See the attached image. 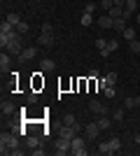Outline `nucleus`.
<instances>
[{
	"label": "nucleus",
	"instance_id": "f257e3e1",
	"mask_svg": "<svg viewBox=\"0 0 140 156\" xmlns=\"http://www.w3.org/2000/svg\"><path fill=\"white\" fill-rule=\"evenodd\" d=\"M16 147H21V135H16L14 130H2V135H0V154L7 156Z\"/></svg>",
	"mask_w": 140,
	"mask_h": 156
},
{
	"label": "nucleus",
	"instance_id": "f03ea898",
	"mask_svg": "<svg viewBox=\"0 0 140 156\" xmlns=\"http://www.w3.org/2000/svg\"><path fill=\"white\" fill-rule=\"evenodd\" d=\"M70 154H75V156H87V137L75 135L73 140H70Z\"/></svg>",
	"mask_w": 140,
	"mask_h": 156
},
{
	"label": "nucleus",
	"instance_id": "7ed1b4c3",
	"mask_svg": "<svg viewBox=\"0 0 140 156\" xmlns=\"http://www.w3.org/2000/svg\"><path fill=\"white\" fill-rule=\"evenodd\" d=\"M2 51H7V54H21L23 51V49H21V35H16L14 40H9V44H7Z\"/></svg>",
	"mask_w": 140,
	"mask_h": 156
},
{
	"label": "nucleus",
	"instance_id": "20e7f679",
	"mask_svg": "<svg viewBox=\"0 0 140 156\" xmlns=\"http://www.w3.org/2000/svg\"><path fill=\"white\" fill-rule=\"evenodd\" d=\"M89 110L96 112L98 117H100V114H107V112H110V110H107V105H105V103H100V100H89Z\"/></svg>",
	"mask_w": 140,
	"mask_h": 156
},
{
	"label": "nucleus",
	"instance_id": "39448f33",
	"mask_svg": "<svg viewBox=\"0 0 140 156\" xmlns=\"http://www.w3.org/2000/svg\"><path fill=\"white\" fill-rule=\"evenodd\" d=\"M98 133H100V128H98V124H96V121L84 126V137H87V140H96V137H98Z\"/></svg>",
	"mask_w": 140,
	"mask_h": 156
},
{
	"label": "nucleus",
	"instance_id": "423d86ee",
	"mask_svg": "<svg viewBox=\"0 0 140 156\" xmlns=\"http://www.w3.org/2000/svg\"><path fill=\"white\" fill-rule=\"evenodd\" d=\"M66 154H70V140L61 137L56 142V156H66Z\"/></svg>",
	"mask_w": 140,
	"mask_h": 156
},
{
	"label": "nucleus",
	"instance_id": "0eeeda50",
	"mask_svg": "<svg viewBox=\"0 0 140 156\" xmlns=\"http://www.w3.org/2000/svg\"><path fill=\"white\" fill-rule=\"evenodd\" d=\"M140 105V96H128L124 98V110H133V107H138Z\"/></svg>",
	"mask_w": 140,
	"mask_h": 156
},
{
	"label": "nucleus",
	"instance_id": "6e6552de",
	"mask_svg": "<svg viewBox=\"0 0 140 156\" xmlns=\"http://www.w3.org/2000/svg\"><path fill=\"white\" fill-rule=\"evenodd\" d=\"M98 26H100V28H112V26H114V19L105 12L103 16H98Z\"/></svg>",
	"mask_w": 140,
	"mask_h": 156
},
{
	"label": "nucleus",
	"instance_id": "1a4fd4ad",
	"mask_svg": "<svg viewBox=\"0 0 140 156\" xmlns=\"http://www.w3.org/2000/svg\"><path fill=\"white\" fill-rule=\"evenodd\" d=\"M35 56H38V47H26V49L21 51V58L23 61H33Z\"/></svg>",
	"mask_w": 140,
	"mask_h": 156
},
{
	"label": "nucleus",
	"instance_id": "9d476101",
	"mask_svg": "<svg viewBox=\"0 0 140 156\" xmlns=\"http://www.w3.org/2000/svg\"><path fill=\"white\" fill-rule=\"evenodd\" d=\"M56 70V63H54L52 58H42V63H40V72H54Z\"/></svg>",
	"mask_w": 140,
	"mask_h": 156
},
{
	"label": "nucleus",
	"instance_id": "9b49d317",
	"mask_svg": "<svg viewBox=\"0 0 140 156\" xmlns=\"http://www.w3.org/2000/svg\"><path fill=\"white\" fill-rule=\"evenodd\" d=\"M38 44H42V47H52V44H54L52 33H40V37H38Z\"/></svg>",
	"mask_w": 140,
	"mask_h": 156
},
{
	"label": "nucleus",
	"instance_id": "f8f14e48",
	"mask_svg": "<svg viewBox=\"0 0 140 156\" xmlns=\"http://www.w3.org/2000/svg\"><path fill=\"white\" fill-rule=\"evenodd\" d=\"M9 63H12V61H9V54L2 51V54H0V70L7 72V70H9Z\"/></svg>",
	"mask_w": 140,
	"mask_h": 156
},
{
	"label": "nucleus",
	"instance_id": "ddd939ff",
	"mask_svg": "<svg viewBox=\"0 0 140 156\" xmlns=\"http://www.w3.org/2000/svg\"><path fill=\"white\" fill-rule=\"evenodd\" d=\"M14 110H16V107H14V105L9 103V100H2V105H0V112H2L5 117H9V114H14Z\"/></svg>",
	"mask_w": 140,
	"mask_h": 156
},
{
	"label": "nucleus",
	"instance_id": "4468645a",
	"mask_svg": "<svg viewBox=\"0 0 140 156\" xmlns=\"http://www.w3.org/2000/svg\"><path fill=\"white\" fill-rule=\"evenodd\" d=\"M75 135H77V133L73 130V126H66V124L61 126V137H66V140H73Z\"/></svg>",
	"mask_w": 140,
	"mask_h": 156
},
{
	"label": "nucleus",
	"instance_id": "2eb2a0df",
	"mask_svg": "<svg viewBox=\"0 0 140 156\" xmlns=\"http://www.w3.org/2000/svg\"><path fill=\"white\" fill-rule=\"evenodd\" d=\"M100 84H103V86H114V84H117V72H107V77L103 79Z\"/></svg>",
	"mask_w": 140,
	"mask_h": 156
},
{
	"label": "nucleus",
	"instance_id": "dca6fc26",
	"mask_svg": "<svg viewBox=\"0 0 140 156\" xmlns=\"http://www.w3.org/2000/svg\"><path fill=\"white\" fill-rule=\"evenodd\" d=\"M96 124H98V128H100V130H107V128H110V124H112V121H110V119H107L105 114H100Z\"/></svg>",
	"mask_w": 140,
	"mask_h": 156
},
{
	"label": "nucleus",
	"instance_id": "f3484780",
	"mask_svg": "<svg viewBox=\"0 0 140 156\" xmlns=\"http://www.w3.org/2000/svg\"><path fill=\"white\" fill-rule=\"evenodd\" d=\"M16 30V26H12V23H9V21H2V23H0V33H2V35H7V33H14Z\"/></svg>",
	"mask_w": 140,
	"mask_h": 156
},
{
	"label": "nucleus",
	"instance_id": "a211bd4d",
	"mask_svg": "<svg viewBox=\"0 0 140 156\" xmlns=\"http://www.w3.org/2000/svg\"><path fill=\"white\" fill-rule=\"evenodd\" d=\"M121 35H124V40H126V42H131V40L138 37V35H135V28H131V26L124 28V33H121Z\"/></svg>",
	"mask_w": 140,
	"mask_h": 156
},
{
	"label": "nucleus",
	"instance_id": "6ab92c4d",
	"mask_svg": "<svg viewBox=\"0 0 140 156\" xmlns=\"http://www.w3.org/2000/svg\"><path fill=\"white\" fill-rule=\"evenodd\" d=\"M26 147H28V149L40 147V140H38V135H28V137H26Z\"/></svg>",
	"mask_w": 140,
	"mask_h": 156
},
{
	"label": "nucleus",
	"instance_id": "aec40b11",
	"mask_svg": "<svg viewBox=\"0 0 140 156\" xmlns=\"http://www.w3.org/2000/svg\"><path fill=\"white\" fill-rule=\"evenodd\" d=\"M98 154H103V156L114 154V151H112V147H110V142H100V144H98Z\"/></svg>",
	"mask_w": 140,
	"mask_h": 156
},
{
	"label": "nucleus",
	"instance_id": "412c9836",
	"mask_svg": "<svg viewBox=\"0 0 140 156\" xmlns=\"http://www.w3.org/2000/svg\"><path fill=\"white\" fill-rule=\"evenodd\" d=\"M5 19L9 21L12 26H19V23H21V16H19V14H16V12H9V14H7V16H5Z\"/></svg>",
	"mask_w": 140,
	"mask_h": 156
},
{
	"label": "nucleus",
	"instance_id": "4be33fe9",
	"mask_svg": "<svg viewBox=\"0 0 140 156\" xmlns=\"http://www.w3.org/2000/svg\"><path fill=\"white\" fill-rule=\"evenodd\" d=\"M80 23H82L84 28H87V26H91V23H93V14L84 12V14H82V19H80Z\"/></svg>",
	"mask_w": 140,
	"mask_h": 156
},
{
	"label": "nucleus",
	"instance_id": "5701e85b",
	"mask_svg": "<svg viewBox=\"0 0 140 156\" xmlns=\"http://www.w3.org/2000/svg\"><path fill=\"white\" fill-rule=\"evenodd\" d=\"M114 30L117 33H124V28H126V19H124V16H121V19H114Z\"/></svg>",
	"mask_w": 140,
	"mask_h": 156
},
{
	"label": "nucleus",
	"instance_id": "b1692460",
	"mask_svg": "<svg viewBox=\"0 0 140 156\" xmlns=\"http://www.w3.org/2000/svg\"><path fill=\"white\" fill-rule=\"evenodd\" d=\"M107 14H110L112 19H121V14H124V7H117V5H114V7H112V9H110Z\"/></svg>",
	"mask_w": 140,
	"mask_h": 156
},
{
	"label": "nucleus",
	"instance_id": "393cba45",
	"mask_svg": "<svg viewBox=\"0 0 140 156\" xmlns=\"http://www.w3.org/2000/svg\"><path fill=\"white\" fill-rule=\"evenodd\" d=\"M124 9H128V12H133V14H135V9H138V0H126Z\"/></svg>",
	"mask_w": 140,
	"mask_h": 156
},
{
	"label": "nucleus",
	"instance_id": "a878e982",
	"mask_svg": "<svg viewBox=\"0 0 140 156\" xmlns=\"http://www.w3.org/2000/svg\"><path fill=\"white\" fill-rule=\"evenodd\" d=\"M110 147H112V151H119L121 149V140L119 137H110Z\"/></svg>",
	"mask_w": 140,
	"mask_h": 156
},
{
	"label": "nucleus",
	"instance_id": "bb28decb",
	"mask_svg": "<svg viewBox=\"0 0 140 156\" xmlns=\"http://www.w3.org/2000/svg\"><path fill=\"white\" fill-rule=\"evenodd\" d=\"M112 119L119 124V121H124V110H112Z\"/></svg>",
	"mask_w": 140,
	"mask_h": 156
},
{
	"label": "nucleus",
	"instance_id": "cd10ccee",
	"mask_svg": "<svg viewBox=\"0 0 140 156\" xmlns=\"http://www.w3.org/2000/svg\"><path fill=\"white\" fill-rule=\"evenodd\" d=\"M128 47H131V51H133V54H140V40H131Z\"/></svg>",
	"mask_w": 140,
	"mask_h": 156
},
{
	"label": "nucleus",
	"instance_id": "c85d7f7f",
	"mask_svg": "<svg viewBox=\"0 0 140 156\" xmlns=\"http://www.w3.org/2000/svg\"><path fill=\"white\" fill-rule=\"evenodd\" d=\"M100 7H103L105 12H110V9L114 7V0H100Z\"/></svg>",
	"mask_w": 140,
	"mask_h": 156
},
{
	"label": "nucleus",
	"instance_id": "c756f323",
	"mask_svg": "<svg viewBox=\"0 0 140 156\" xmlns=\"http://www.w3.org/2000/svg\"><path fill=\"white\" fill-rule=\"evenodd\" d=\"M16 33H21V35H26V33H28V23H26V21H21L19 26H16Z\"/></svg>",
	"mask_w": 140,
	"mask_h": 156
},
{
	"label": "nucleus",
	"instance_id": "7c9ffc66",
	"mask_svg": "<svg viewBox=\"0 0 140 156\" xmlns=\"http://www.w3.org/2000/svg\"><path fill=\"white\" fill-rule=\"evenodd\" d=\"M96 47H98V51H100V49H107V40L105 37H98V40H96Z\"/></svg>",
	"mask_w": 140,
	"mask_h": 156
},
{
	"label": "nucleus",
	"instance_id": "2f4dec72",
	"mask_svg": "<svg viewBox=\"0 0 140 156\" xmlns=\"http://www.w3.org/2000/svg\"><path fill=\"white\" fill-rule=\"evenodd\" d=\"M107 49H110V51H117V49H119V42H117V40H107Z\"/></svg>",
	"mask_w": 140,
	"mask_h": 156
},
{
	"label": "nucleus",
	"instance_id": "473e14b6",
	"mask_svg": "<svg viewBox=\"0 0 140 156\" xmlns=\"http://www.w3.org/2000/svg\"><path fill=\"white\" fill-rule=\"evenodd\" d=\"M103 89H105V96H107V98H114V96H117L114 86H103Z\"/></svg>",
	"mask_w": 140,
	"mask_h": 156
},
{
	"label": "nucleus",
	"instance_id": "72a5a7b5",
	"mask_svg": "<svg viewBox=\"0 0 140 156\" xmlns=\"http://www.w3.org/2000/svg\"><path fill=\"white\" fill-rule=\"evenodd\" d=\"M84 12L93 14V12H96V2H87V5H84Z\"/></svg>",
	"mask_w": 140,
	"mask_h": 156
},
{
	"label": "nucleus",
	"instance_id": "f704fd0d",
	"mask_svg": "<svg viewBox=\"0 0 140 156\" xmlns=\"http://www.w3.org/2000/svg\"><path fill=\"white\" fill-rule=\"evenodd\" d=\"M63 124H66V126H73L75 124V117H73V114H66V117H63Z\"/></svg>",
	"mask_w": 140,
	"mask_h": 156
},
{
	"label": "nucleus",
	"instance_id": "c9c22d12",
	"mask_svg": "<svg viewBox=\"0 0 140 156\" xmlns=\"http://www.w3.org/2000/svg\"><path fill=\"white\" fill-rule=\"evenodd\" d=\"M31 154H33V156H45V149H40V147H35V149H31Z\"/></svg>",
	"mask_w": 140,
	"mask_h": 156
},
{
	"label": "nucleus",
	"instance_id": "e433bc0d",
	"mask_svg": "<svg viewBox=\"0 0 140 156\" xmlns=\"http://www.w3.org/2000/svg\"><path fill=\"white\" fill-rule=\"evenodd\" d=\"M54 28H52V23H42V33H52Z\"/></svg>",
	"mask_w": 140,
	"mask_h": 156
},
{
	"label": "nucleus",
	"instance_id": "4c0bfd02",
	"mask_svg": "<svg viewBox=\"0 0 140 156\" xmlns=\"http://www.w3.org/2000/svg\"><path fill=\"white\" fill-rule=\"evenodd\" d=\"M28 100H31V103H38V93L31 91V93H28Z\"/></svg>",
	"mask_w": 140,
	"mask_h": 156
},
{
	"label": "nucleus",
	"instance_id": "58836bf2",
	"mask_svg": "<svg viewBox=\"0 0 140 156\" xmlns=\"http://www.w3.org/2000/svg\"><path fill=\"white\" fill-rule=\"evenodd\" d=\"M114 5H117V7H124V5H126V0H114Z\"/></svg>",
	"mask_w": 140,
	"mask_h": 156
},
{
	"label": "nucleus",
	"instance_id": "ea45409f",
	"mask_svg": "<svg viewBox=\"0 0 140 156\" xmlns=\"http://www.w3.org/2000/svg\"><path fill=\"white\" fill-rule=\"evenodd\" d=\"M135 23L140 26V9H138V14H135Z\"/></svg>",
	"mask_w": 140,
	"mask_h": 156
},
{
	"label": "nucleus",
	"instance_id": "a19ab883",
	"mask_svg": "<svg viewBox=\"0 0 140 156\" xmlns=\"http://www.w3.org/2000/svg\"><path fill=\"white\" fill-rule=\"evenodd\" d=\"M138 9H140V0H138Z\"/></svg>",
	"mask_w": 140,
	"mask_h": 156
}]
</instances>
